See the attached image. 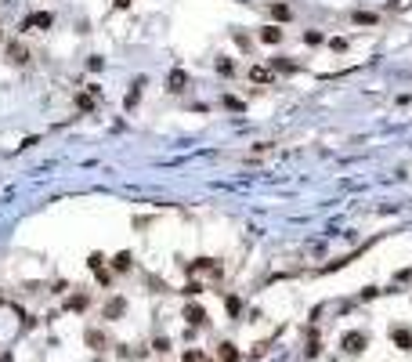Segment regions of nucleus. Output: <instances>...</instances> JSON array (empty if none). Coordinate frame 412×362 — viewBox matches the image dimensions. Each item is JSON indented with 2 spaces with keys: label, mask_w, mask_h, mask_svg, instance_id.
<instances>
[{
  "label": "nucleus",
  "mask_w": 412,
  "mask_h": 362,
  "mask_svg": "<svg viewBox=\"0 0 412 362\" xmlns=\"http://www.w3.org/2000/svg\"><path fill=\"white\" fill-rule=\"evenodd\" d=\"M340 348L347 355H358V352L369 348V334H365V330H347V334L340 337Z\"/></svg>",
  "instance_id": "1"
},
{
  "label": "nucleus",
  "mask_w": 412,
  "mask_h": 362,
  "mask_svg": "<svg viewBox=\"0 0 412 362\" xmlns=\"http://www.w3.org/2000/svg\"><path fill=\"white\" fill-rule=\"evenodd\" d=\"M4 58H7L11 66H25V62H29V48H25V44H18V40H7Z\"/></svg>",
  "instance_id": "2"
},
{
  "label": "nucleus",
  "mask_w": 412,
  "mask_h": 362,
  "mask_svg": "<svg viewBox=\"0 0 412 362\" xmlns=\"http://www.w3.org/2000/svg\"><path fill=\"white\" fill-rule=\"evenodd\" d=\"M54 26V14L51 11H33L22 18V29H51Z\"/></svg>",
  "instance_id": "3"
},
{
  "label": "nucleus",
  "mask_w": 412,
  "mask_h": 362,
  "mask_svg": "<svg viewBox=\"0 0 412 362\" xmlns=\"http://www.w3.org/2000/svg\"><path fill=\"white\" fill-rule=\"evenodd\" d=\"M101 315H105L109 322L123 319V315H127V297H109V300H105V308H101Z\"/></svg>",
  "instance_id": "4"
},
{
  "label": "nucleus",
  "mask_w": 412,
  "mask_h": 362,
  "mask_svg": "<svg viewBox=\"0 0 412 362\" xmlns=\"http://www.w3.org/2000/svg\"><path fill=\"white\" fill-rule=\"evenodd\" d=\"M185 322H188V330H203L206 326V312L199 304H188L185 308Z\"/></svg>",
  "instance_id": "5"
},
{
  "label": "nucleus",
  "mask_w": 412,
  "mask_h": 362,
  "mask_svg": "<svg viewBox=\"0 0 412 362\" xmlns=\"http://www.w3.org/2000/svg\"><path fill=\"white\" fill-rule=\"evenodd\" d=\"M141 87H145V76H137V80L130 84L127 98H123V109H127V112H130V109H137V102H141Z\"/></svg>",
  "instance_id": "6"
},
{
  "label": "nucleus",
  "mask_w": 412,
  "mask_h": 362,
  "mask_svg": "<svg viewBox=\"0 0 412 362\" xmlns=\"http://www.w3.org/2000/svg\"><path fill=\"white\" fill-rule=\"evenodd\" d=\"M391 340L398 344L402 352H412V330H405V326H391Z\"/></svg>",
  "instance_id": "7"
},
{
  "label": "nucleus",
  "mask_w": 412,
  "mask_h": 362,
  "mask_svg": "<svg viewBox=\"0 0 412 362\" xmlns=\"http://www.w3.org/2000/svg\"><path fill=\"white\" fill-rule=\"evenodd\" d=\"M185 87H188V72H185V69H174L170 76H166V90H174V94H181Z\"/></svg>",
  "instance_id": "8"
},
{
  "label": "nucleus",
  "mask_w": 412,
  "mask_h": 362,
  "mask_svg": "<svg viewBox=\"0 0 412 362\" xmlns=\"http://www.w3.org/2000/svg\"><path fill=\"white\" fill-rule=\"evenodd\" d=\"M83 340H87V348H94V352H105V348H109L105 334H101V330H94V326H90L87 334H83Z\"/></svg>",
  "instance_id": "9"
},
{
  "label": "nucleus",
  "mask_w": 412,
  "mask_h": 362,
  "mask_svg": "<svg viewBox=\"0 0 412 362\" xmlns=\"http://www.w3.org/2000/svg\"><path fill=\"white\" fill-rule=\"evenodd\" d=\"M87 264H90V272L98 276V282H101V286H109V282H112L109 268H101V254H90V261H87Z\"/></svg>",
  "instance_id": "10"
},
{
  "label": "nucleus",
  "mask_w": 412,
  "mask_h": 362,
  "mask_svg": "<svg viewBox=\"0 0 412 362\" xmlns=\"http://www.w3.org/2000/svg\"><path fill=\"white\" fill-rule=\"evenodd\" d=\"M282 36H286V33H282L279 26H264V29H261V40H264V44H282Z\"/></svg>",
  "instance_id": "11"
},
{
  "label": "nucleus",
  "mask_w": 412,
  "mask_h": 362,
  "mask_svg": "<svg viewBox=\"0 0 412 362\" xmlns=\"http://www.w3.org/2000/svg\"><path fill=\"white\" fill-rule=\"evenodd\" d=\"M192 272H221V268L213 264V258H199V261L188 264V276H192Z\"/></svg>",
  "instance_id": "12"
},
{
  "label": "nucleus",
  "mask_w": 412,
  "mask_h": 362,
  "mask_svg": "<svg viewBox=\"0 0 412 362\" xmlns=\"http://www.w3.org/2000/svg\"><path fill=\"white\" fill-rule=\"evenodd\" d=\"M250 80H257V84H271V80H275V72L264 69V66H253V69H250Z\"/></svg>",
  "instance_id": "13"
},
{
  "label": "nucleus",
  "mask_w": 412,
  "mask_h": 362,
  "mask_svg": "<svg viewBox=\"0 0 412 362\" xmlns=\"http://www.w3.org/2000/svg\"><path fill=\"white\" fill-rule=\"evenodd\" d=\"M112 268H116V272H130V254H127V250L116 254V258H112Z\"/></svg>",
  "instance_id": "14"
},
{
  "label": "nucleus",
  "mask_w": 412,
  "mask_h": 362,
  "mask_svg": "<svg viewBox=\"0 0 412 362\" xmlns=\"http://www.w3.org/2000/svg\"><path fill=\"white\" fill-rule=\"evenodd\" d=\"M221 358H224V362H239V348L224 340V344H221Z\"/></svg>",
  "instance_id": "15"
},
{
  "label": "nucleus",
  "mask_w": 412,
  "mask_h": 362,
  "mask_svg": "<svg viewBox=\"0 0 412 362\" xmlns=\"http://www.w3.org/2000/svg\"><path fill=\"white\" fill-rule=\"evenodd\" d=\"M87 304H90V300H87V294H72V297H69V308H72V312H83Z\"/></svg>",
  "instance_id": "16"
},
{
  "label": "nucleus",
  "mask_w": 412,
  "mask_h": 362,
  "mask_svg": "<svg viewBox=\"0 0 412 362\" xmlns=\"http://www.w3.org/2000/svg\"><path fill=\"white\" fill-rule=\"evenodd\" d=\"M355 26H376V14L373 11H355Z\"/></svg>",
  "instance_id": "17"
},
{
  "label": "nucleus",
  "mask_w": 412,
  "mask_h": 362,
  "mask_svg": "<svg viewBox=\"0 0 412 362\" xmlns=\"http://www.w3.org/2000/svg\"><path fill=\"white\" fill-rule=\"evenodd\" d=\"M217 72H221V76H232V72H235V62H232V58H217Z\"/></svg>",
  "instance_id": "18"
},
{
  "label": "nucleus",
  "mask_w": 412,
  "mask_h": 362,
  "mask_svg": "<svg viewBox=\"0 0 412 362\" xmlns=\"http://www.w3.org/2000/svg\"><path fill=\"white\" fill-rule=\"evenodd\" d=\"M271 14H275L279 22H289V18H293V11H289L286 4H275V8H271Z\"/></svg>",
  "instance_id": "19"
},
{
  "label": "nucleus",
  "mask_w": 412,
  "mask_h": 362,
  "mask_svg": "<svg viewBox=\"0 0 412 362\" xmlns=\"http://www.w3.org/2000/svg\"><path fill=\"white\" fill-rule=\"evenodd\" d=\"M152 348H156L159 355H166V352H170V340H166V337H156V340H152Z\"/></svg>",
  "instance_id": "20"
},
{
  "label": "nucleus",
  "mask_w": 412,
  "mask_h": 362,
  "mask_svg": "<svg viewBox=\"0 0 412 362\" xmlns=\"http://www.w3.org/2000/svg\"><path fill=\"white\" fill-rule=\"evenodd\" d=\"M304 44H311V48L322 44V33H318V29H308V33H304Z\"/></svg>",
  "instance_id": "21"
},
{
  "label": "nucleus",
  "mask_w": 412,
  "mask_h": 362,
  "mask_svg": "<svg viewBox=\"0 0 412 362\" xmlns=\"http://www.w3.org/2000/svg\"><path fill=\"white\" fill-rule=\"evenodd\" d=\"M185 362H210V358H206V355H203L199 348H192V352L185 355Z\"/></svg>",
  "instance_id": "22"
},
{
  "label": "nucleus",
  "mask_w": 412,
  "mask_h": 362,
  "mask_svg": "<svg viewBox=\"0 0 412 362\" xmlns=\"http://www.w3.org/2000/svg\"><path fill=\"white\" fill-rule=\"evenodd\" d=\"M242 312V300L239 297H228V315H239Z\"/></svg>",
  "instance_id": "23"
},
{
  "label": "nucleus",
  "mask_w": 412,
  "mask_h": 362,
  "mask_svg": "<svg viewBox=\"0 0 412 362\" xmlns=\"http://www.w3.org/2000/svg\"><path fill=\"white\" fill-rule=\"evenodd\" d=\"M76 105H80V109H94V98H90V94H80V98H76Z\"/></svg>",
  "instance_id": "24"
},
{
  "label": "nucleus",
  "mask_w": 412,
  "mask_h": 362,
  "mask_svg": "<svg viewBox=\"0 0 412 362\" xmlns=\"http://www.w3.org/2000/svg\"><path fill=\"white\" fill-rule=\"evenodd\" d=\"M271 66H275V69H282V72H297V66H293V62H279V58H275Z\"/></svg>",
  "instance_id": "25"
},
{
  "label": "nucleus",
  "mask_w": 412,
  "mask_h": 362,
  "mask_svg": "<svg viewBox=\"0 0 412 362\" xmlns=\"http://www.w3.org/2000/svg\"><path fill=\"white\" fill-rule=\"evenodd\" d=\"M329 48H333V51H347V40H337V36H333V40H329Z\"/></svg>",
  "instance_id": "26"
},
{
  "label": "nucleus",
  "mask_w": 412,
  "mask_h": 362,
  "mask_svg": "<svg viewBox=\"0 0 412 362\" xmlns=\"http://www.w3.org/2000/svg\"><path fill=\"white\" fill-rule=\"evenodd\" d=\"M185 294L195 297V294H203V286H199V282H188V286H185Z\"/></svg>",
  "instance_id": "27"
},
{
  "label": "nucleus",
  "mask_w": 412,
  "mask_h": 362,
  "mask_svg": "<svg viewBox=\"0 0 412 362\" xmlns=\"http://www.w3.org/2000/svg\"><path fill=\"white\" fill-rule=\"evenodd\" d=\"M116 8H130V0H116Z\"/></svg>",
  "instance_id": "28"
}]
</instances>
